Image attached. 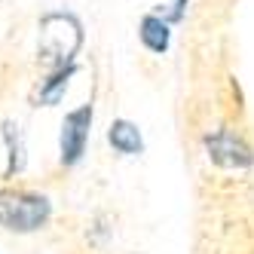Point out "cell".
<instances>
[{
  "label": "cell",
  "mask_w": 254,
  "mask_h": 254,
  "mask_svg": "<svg viewBox=\"0 0 254 254\" xmlns=\"http://www.w3.org/2000/svg\"><path fill=\"white\" fill-rule=\"evenodd\" d=\"M205 147H208L211 162H217V166H224V169H248L254 162L251 147L242 138H236L233 132H227V129H217L214 135H208Z\"/></svg>",
  "instance_id": "3957f363"
},
{
  "label": "cell",
  "mask_w": 254,
  "mask_h": 254,
  "mask_svg": "<svg viewBox=\"0 0 254 254\" xmlns=\"http://www.w3.org/2000/svg\"><path fill=\"white\" fill-rule=\"evenodd\" d=\"M80 25L74 15L49 12L40 19V62L46 67H64L80 49Z\"/></svg>",
  "instance_id": "6da1fadb"
},
{
  "label": "cell",
  "mask_w": 254,
  "mask_h": 254,
  "mask_svg": "<svg viewBox=\"0 0 254 254\" xmlns=\"http://www.w3.org/2000/svg\"><path fill=\"white\" fill-rule=\"evenodd\" d=\"M89 126H92V107H77L74 114H67L62 123V162L74 166L83 156L86 138H89Z\"/></svg>",
  "instance_id": "277c9868"
},
{
  "label": "cell",
  "mask_w": 254,
  "mask_h": 254,
  "mask_svg": "<svg viewBox=\"0 0 254 254\" xmlns=\"http://www.w3.org/2000/svg\"><path fill=\"white\" fill-rule=\"evenodd\" d=\"M70 74H74V67H70V64H67V67H62L59 74H56V77H52V80L40 89V101L56 104V101H59V95L64 92V86H67V77H70Z\"/></svg>",
  "instance_id": "ba28073f"
},
{
  "label": "cell",
  "mask_w": 254,
  "mask_h": 254,
  "mask_svg": "<svg viewBox=\"0 0 254 254\" xmlns=\"http://www.w3.org/2000/svg\"><path fill=\"white\" fill-rule=\"evenodd\" d=\"M46 217H49V202L43 196L12 193V190L0 193V227L15 233H31L40 224H46Z\"/></svg>",
  "instance_id": "7a4b0ae2"
},
{
  "label": "cell",
  "mask_w": 254,
  "mask_h": 254,
  "mask_svg": "<svg viewBox=\"0 0 254 254\" xmlns=\"http://www.w3.org/2000/svg\"><path fill=\"white\" fill-rule=\"evenodd\" d=\"M111 144L120 150V153H141V135L132 123H126V120H117L111 126Z\"/></svg>",
  "instance_id": "5b68a950"
},
{
  "label": "cell",
  "mask_w": 254,
  "mask_h": 254,
  "mask_svg": "<svg viewBox=\"0 0 254 254\" xmlns=\"http://www.w3.org/2000/svg\"><path fill=\"white\" fill-rule=\"evenodd\" d=\"M3 135H6L9 150H12V156H9V175H12V172H19V169L25 166V150H22V135H19V126L3 123Z\"/></svg>",
  "instance_id": "52a82bcc"
},
{
  "label": "cell",
  "mask_w": 254,
  "mask_h": 254,
  "mask_svg": "<svg viewBox=\"0 0 254 254\" xmlns=\"http://www.w3.org/2000/svg\"><path fill=\"white\" fill-rule=\"evenodd\" d=\"M141 40L153 52H166L169 49V25L162 19H156V15H147L141 22Z\"/></svg>",
  "instance_id": "8992f818"
}]
</instances>
